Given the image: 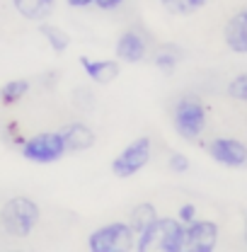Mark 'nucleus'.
<instances>
[{
	"label": "nucleus",
	"mask_w": 247,
	"mask_h": 252,
	"mask_svg": "<svg viewBox=\"0 0 247 252\" xmlns=\"http://www.w3.org/2000/svg\"><path fill=\"white\" fill-rule=\"evenodd\" d=\"M39 219L41 211L30 196H12L0 206V228L12 238H30Z\"/></svg>",
	"instance_id": "obj_1"
},
{
	"label": "nucleus",
	"mask_w": 247,
	"mask_h": 252,
	"mask_svg": "<svg viewBox=\"0 0 247 252\" xmlns=\"http://www.w3.org/2000/svg\"><path fill=\"white\" fill-rule=\"evenodd\" d=\"M20 156L34 165H54L68 156L61 131H41L20 141Z\"/></svg>",
	"instance_id": "obj_2"
},
{
	"label": "nucleus",
	"mask_w": 247,
	"mask_h": 252,
	"mask_svg": "<svg viewBox=\"0 0 247 252\" xmlns=\"http://www.w3.org/2000/svg\"><path fill=\"white\" fill-rule=\"evenodd\" d=\"M172 124L180 138L185 141H196L204 128H206V107L201 104V99L186 94L180 97L177 104L172 107Z\"/></svg>",
	"instance_id": "obj_3"
},
{
	"label": "nucleus",
	"mask_w": 247,
	"mask_h": 252,
	"mask_svg": "<svg viewBox=\"0 0 247 252\" xmlns=\"http://www.w3.org/2000/svg\"><path fill=\"white\" fill-rule=\"evenodd\" d=\"M151 156H153V141L148 136H138L128 146H124L122 153L112 160V175L119 180H128L151 162Z\"/></svg>",
	"instance_id": "obj_4"
},
{
	"label": "nucleus",
	"mask_w": 247,
	"mask_h": 252,
	"mask_svg": "<svg viewBox=\"0 0 247 252\" xmlns=\"http://www.w3.org/2000/svg\"><path fill=\"white\" fill-rule=\"evenodd\" d=\"M128 248H133V230H131L128 220L104 223L88 235L90 252H122Z\"/></svg>",
	"instance_id": "obj_5"
},
{
	"label": "nucleus",
	"mask_w": 247,
	"mask_h": 252,
	"mask_svg": "<svg viewBox=\"0 0 247 252\" xmlns=\"http://www.w3.org/2000/svg\"><path fill=\"white\" fill-rule=\"evenodd\" d=\"M153 250L160 252L186 250V225L180 219H157Z\"/></svg>",
	"instance_id": "obj_6"
},
{
	"label": "nucleus",
	"mask_w": 247,
	"mask_h": 252,
	"mask_svg": "<svg viewBox=\"0 0 247 252\" xmlns=\"http://www.w3.org/2000/svg\"><path fill=\"white\" fill-rule=\"evenodd\" d=\"M114 56L119 63H141L148 56V39L138 30H126L114 44Z\"/></svg>",
	"instance_id": "obj_7"
},
{
	"label": "nucleus",
	"mask_w": 247,
	"mask_h": 252,
	"mask_svg": "<svg viewBox=\"0 0 247 252\" xmlns=\"http://www.w3.org/2000/svg\"><path fill=\"white\" fill-rule=\"evenodd\" d=\"M186 225V250L214 252L218 245V225L214 220H189Z\"/></svg>",
	"instance_id": "obj_8"
},
{
	"label": "nucleus",
	"mask_w": 247,
	"mask_h": 252,
	"mask_svg": "<svg viewBox=\"0 0 247 252\" xmlns=\"http://www.w3.org/2000/svg\"><path fill=\"white\" fill-rule=\"evenodd\" d=\"M211 158L225 167H240L247 162V146L235 138H216L209 143Z\"/></svg>",
	"instance_id": "obj_9"
},
{
	"label": "nucleus",
	"mask_w": 247,
	"mask_h": 252,
	"mask_svg": "<svg viewBox=\"0 0 247 252\" xmlns=\"http://www.w3.org/2000/svg\"><path fill=\"white\" fill-rule=\"evenodd\" d=\"M80 65L85 70V75L97 83V85H109L119 78L122 73V63L114 59H90V56H80Z\"/></svg>",
	"instance_id": "obj_10"
},
{
	"label": "nucleus",
	"mask_w": 247,
	"mask_h": 252,
	"mask_svg": "<svg viewBox=\"0 0 247 252\" xmlns=\"http://www.w3.org/2000/svg\"><path fill=\"white\" fill-rule=\"evenodd\" d=\"M61 136H63V143H65V151L68 153H85V151L93 148L94 141H97L93 126L83 124V122H73V124H68L65 128H61Z\"/></svg>",
	"instance_id": "obj_11"
},
{
	"label": "nucleus",
	"mask_w": 247,
	"mask_h": 252,
	"mask_svg": "<svg viewBox=\"0 0 247 252\" xmlns=\"http://www.w3.org/2000/svg\"><path fill=\"white\" fill-rule=\"evenodd\" d=\"M10 2H12L15 12L22 20L36 22V25L46 22L54 15V10H56V0H10Z\"/></svg>",
	"instance_id": "obj_12"
},
{
	"label": "nucleus",
	"mask_w": 247,
	"mask_h": 252,
	"mask_svg": "<svg viewBox=\"0 0 247 252\" xmlns=\"http://www.w3.org/2000/svg\"><path fill=\"white\" fill-rule=\"evenodd\" d=\"M225 44L235 54H247V10H240L225 25Z\"/></svg>",
	"instance_id": "obj_13"
},
{
	"label": "nucleus",
	"mask_w": 247,
	"mask_h": 252,
	"mask_svg": "<svg viewBox=\"0 0 247 252\" xmlns=\"http://www.w3.org/2000/svg\"><path fill=\"white\" fill-rule=\"evenodd\" d=\"M39 34L44 36V41L49 44V49L54 54H65V49L70 46V36L61 27H54L49 22H39Z\"/></svg>",
	"instance_id": "obj_14"
},
{
	"label": "nucleus",
	"mask_w": 247,
	"mask_h": 252,
	"mask_svg": "<svg viewBox=\"0 0 247 252\" xmlns=\"http://www.w3.org/2000/svg\"><path fill=\"white\" fill-rule=\"evenodd\" d=\"M30 80H25V78H15V80H7L2 88H0V102L2 104H7V107H12V104H17V102H22L27 93H30Z\"/></svg>",
	"instance_id": "obj_15"
},
{
	"label": "nucleus",
	"mask_w": 247,
	"mask_h": 252,
	"mask_svg": "<svg viewBox=\"0 0 247 252\" xmlns=\"http://www.w3.org/2000/svg\"><path fill=\"white\" fill-rule=\"evenodd\" d=\"M157 220V211H155L153 204H136L133 209H131V216H128V225H131V230H133V235L136 233H141L143 228H148L151 223Z\"/></svg>",
	"instance_id": "obj_16"
},
{
	"label": "nucleus",
	"mask_w": 247,
	"mask_h": 252,
	"mask_svg": "<svg viewBox=\"0 0 247 252\" xmlns=\"http://www.w3.org/2000/svg\"><path fill=\"white\" fill-rule=\"evenodd\" d=\"M160 5L172 15H194L206 5V0H160Z\"/></svg>",
	"instance_id": "obj_17"
},
{
	"label": "nucleus",
	"mask_w": 247,
	"mask_h": 252,
	"mask_svg": "<svg viewBox=\"0 0 247 252\" xmlns=\"http://www.w3.org/2000/svg\"><path fill=\"white\" fill-rule=\"evenodd\" d=\"M180 61V51L177 46H162L157 54H155V65L162 70V73H172L175 65Z\"/></svg>",
	"instance_id": "obj_18"
},
{
	"label": "nucleus",
	"mask_w": 247,
	"mask_h": 252,
	"mask_svg": "<svg viewBox=\"0 0 247 252\" xmlns=\"http://www.w3.org/2000/svg\"><path fill=\"white\" fill-rule=\"evenodd\" d=\"M228 94H230L233 99L247 102V73H243V75H238V78H233V80H230V85H228Z\"/></svg>",
	"instance_id": "obj_19"
},
{
	"label": "nucleus",
	"mask_w": 247,
	"mask_h": 252,
	"mask_svg": "<svg viewBox=\"0 0 247 252\" xmlns=\"http://www.w3.org/2000/svg\"><path fill=\"white\" fill-rule=\"evenodd\" d=\"M167 165H170V170L172 172H177V175H182L189 170V158L182 156V153H172L170 160H167Z\"/></svg>",
	"instance_id": "obj_20"
},
{
	"label": "nucleus",
	"mask_w": 247,
	"mask_h": 252,
	"mask_svg": "<svg viewBox=\"0 0 247 252\" xmlns=\"http://www.w3.org/2000/svg\"><path fill=\"white\" fill-rule=\"evenodd\" d=\"M177 219L182 220V223L194 220L196 219V206H194V204H182V206H180V211H177Z\"/></svg>",
	"instance_id": "obj_21"
},
{
	"label": "nucleus",
	"mask_w": 247,
	"mask_h": 252,
	"mask_svg": "<svg viewBox=\"0 0 247 252\" xmlns=\"http://www.w3.org/2000/svg\"><path fill=\"white\" fill-rule=\"evenodd\" d=\"M126 0H94V7H99V10H104V12H109V10H117V7H122Z\"/></svg>",
	"instance_id": "obj_22"
},
{
	"label": "nucleus",
	"mask_w": 247,
	"mask_h": 252,
	"mask_svg": "<svg viewBox=\"0 0 247 252\" xmlns=\"http://www.w3.org/2000/svg\"><path fill=\"white\" fill-rule=\"evenodd\" d=\"M65 2H68V7H75V10H85V7L94 5V0H65Z\"/></svg>",
	"instance_id": "obj_23"
},
{
	"label": "nucleus",
	"mask_w": 247,
	"mask_h": 252,
	"mask_svg": "<svg viewBox=\"0 0 247 252\" xmlns=\"http://www.w3.org/2000/svg\"><path fill=\"white\" fill-rule=\"evenodd\" d=\"M245 238H247V233H245Z\"/></svg>",
	"instance_id": "obj_24"
}]
</instances>
